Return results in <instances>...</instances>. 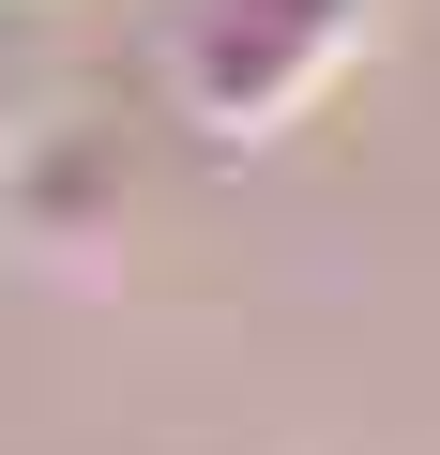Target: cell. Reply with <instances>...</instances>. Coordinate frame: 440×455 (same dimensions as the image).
<instances>
[{
    "label": "cell",
    "instance_id": "cell-1",
    "mask_svg": "<svg viewBox=\"0 0 440 455\" xmlns=\"http://www.w3.org/2000/svg\"><path fill=\"white\" fill-rule=\"evenodd\" d=\"M364 31V0H197L182 16V107L212 137H274Z\"/></svg>",
    "mask_w": 440,
    "mask_h": 455
},
{
    "label": "cell",
    "instance_id": "cell-2",
    "mask_svg": "<svg viewBox=\"0 0 440 455\" xmlns=\"http://www.w3.org/2000/svg\"><path fill=\"white\" fill-rule=\"evenodd\" d=\"M31 107H46V31H31V0H0V167L31 152Z\"/></svg>",
    "mask_w": 440,
    "mask_h": 455
}]
</instances>
